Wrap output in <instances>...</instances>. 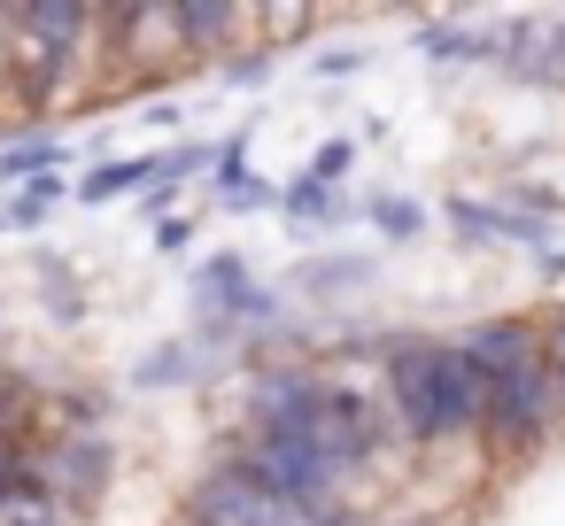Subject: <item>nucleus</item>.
<instances>
[{
  "label": "nucleus",
  "instance_id": "f03ea898",
  "mask_svg": "<svg viewBox=\"0 0 565 526\" xmlns=\"http://www.w3.org/2000/svg\"><path fill=\"white\" fill-rule=\"evenodd\" d=\"M9 78H17V101L24 109H47L71 71L86 63V32H94V9H78V0H32V9H9Z\"/></svg>",
  "mask_w": 565,
  "mask_h": 526
},
{
  "label": "nucleus",
  "instance_id": "ddd939ff",
  "mask_svg": "<svg viewBox=\"0 0 565 526\" xmlns=\"http://www.w3.org/2000/svg\"><path fill=\"white\" fill-rule=\"evenodd\" d=\"M349 163H356V148H349V140H333V148H318V155H310V179H318V186H333Z\"/></svg>",
  "mask_w": 565,
  "mask_h": 526
},
{
  "label": "nucleus",
  "instance_id": "6e6552de",
  "mask_svg": "<svg viewBox=\"0 0 565 526\" xmlns=\"http://www.w3.org/2000/svg\"><path fill=\"white\" fill-rule=\"evenodd\" d=\"M233 24H241V9H225V0H179V9H171V32L186 47H217Z\"/></svg>",
  "mask_w": 565,
  "mask_h": 526
},
{
  "label": "nucleus",
  "instance_id": "f8f14e48",
  "mask_svg": "<svg viewBox=\"0 0 565 526\" xmlns=\"http://www.w3.org/2000/svg\"><path fill=\"white\" fill-rule=\"evenodd\" d=\"M372 225H380L387 240H411V233L426 225V210H418V202H372Z\"/></svg>",
  "mask_w": 565,
  "mask_h": 526
},
{
  "label": "nucleus",
  "instance_id": "9d476101",
  "mask_svg": "<svg viewBox=\"0 0 565 526\" xmlns=\"http://www.w3.org/2000/svg\"><path fill=\"white\" fill-rule=\"evenodd\" d=\"M71 163V148L63 140H24V148H0V179H47V171H63Z\"/></svg>",
  "mask_w": 565,
  "mask_h": 526
},
{
  "label": "nucleus",
  "instance_id": "1a4fd4ad",
  "mask_svg": "<svg viewBox=\"0 0 565 526\" xmlns=\"http://www.w3.org/2000/svg\"><path fill=\"white\" fill-rule=\"evenodd\" d=\"M163 171V155H132V163H102L94 179H78V202H117V194H132V186H148Z\"/></svg>",
  "mask_w": 565,
  "mask_h": 526
},
{
  "label": "nucleus",
  "instance_id": "7ed1b4c3",
  "mask_svg": "<svg viewBox=\"0 0 565 526\" xmlns=\"http://www.w3.org/2000/svg\"><path fill=\"white\" fill-rule=\"evenodd\" d=\"M256 487H271L279 503H295V511H318L326 518V495H333V480H341V464L302 433V426H256L248 441H241V457H233Z\"/></svg>",
  "mask_w": 565,
  "mask_h": 526
},
{
  "label": "nucleus",
  "instance_id": "39448f33",
  "mask_svg": "<svg viewBox=\"0 0 565 526\" xmlns=\"http://www.w3.org/2000/svg\"><path fill=\"white\" fill-rule=\"evenodd\" d=\"M302 433H310V441H318V449L349 472V464H364V457L380 449V410H372L364 395H349V387H326V379H318Z\"/></svg>",
  "mask_w": 565,
  "mask_h": 526
},
{
  "label": "nucleus",
  "instance_id": "f257e3e1",
  "mask_svg": "<svg viewBox=\"0 0 565 526\" xmlns=\"http://www.w3.org/2000/svg\"><path fill=\"white\" fill-rule=\"evenodd\" d=\"M387 402L411 441L480 433V372L457 341H395L387 348Z\"/></svg>",
  "mask_w": 565,
  "mask_h": 526
},
{
  "label": "nucleus",
  "instance_id": "9b49d317",
  "mask_svg": "<svg viewBox=\"0 0 565 526\" xmlns=\"http://www.w3.org/2000/svg\"><path fill=\"white\" fill-rule=\"evenodd\" d=\"M279 202H287L295 217H326V225L341 217V202H333V186H318V179H302V186H287Z\"/></svg>",
  "mask_w": 565,
  "mask_h": 526
},
{
  "label": "nucleus",
  "instance_id": "2eb2a0df",
  "mask_svg": "<svg viewBox=\"0 0 565 526\" xmlns=\"http://www.w3.org/2000/svg\"><path fill=\"white\" fill-rule=\"evenodd\" d=\"M186 526H194V518H186Z\"/></svg>",
  "mask_w": 565,
  "mask_h": 526
},
{
  "label": "nucleus",
  "instance_id": "423d86ee",
  "mask_svg": "<svg viewBox=\"0 0 565 526\" xmlns=\"http://www.w3.org/2000/svg\"><path fill=\"white\" fill-rule=\"evenodd\" d=\"M457 348L472 356V372H480V395H495V387H511V379H534V372H550V364H542V333H534L526 318H488V325H472Z\"/></svg>",
  "mask_w": 565,
  "mask_h": 526
},
{
  "label": "nucleus",
  "instance_id": "20e7f679",
  "mask_svg": "<svg viewBox=\"0 0 565 526\" xmlns=\"http://www.w3.org/2000/svg\"><path fill=\"white\" fill-rule=\"evenodd\" d=\"M194 526H318V511H295V503H279L271 487H256L241 464H225V472L202 480Z\"/></svg>",
  "mask_w": 565,
  "mask_h": 526
},
{
  "label": "nucleus",
  "instance_id": "0eeeda50",
  "mask_svg": "<svg viewBox=\"0 0 565 526\" xmlns=\"http://www.w3.org/2000/svg\"><path fill=\"white\" fill-rule=\"evenodd\" d=\"M449 225H457L465 248H488V240H503V233L542 240V217H511V210H480V202H449Z\"/></svg>",
  "mask_w": 565,
  "mask_h": 526
},
{
  "label": "nucleus",
  "instance_id": "4468645a",
  "mask_svg": "<svg viewBox=\"0 0 565 526\" xmlns=\"http://www.w3.org/2000/svg\"><path fill=\"white\" fill-rule=\"evenodd\" d=\"M542 364H550V379H557V395H565V310L542 325Z\"/></svg>",
  "mask_w": 565,
  "mask_h": 526
}]
</instances>
